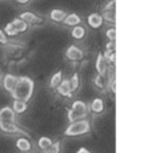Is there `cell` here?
Listing matches in <instances>:
<instances>
[{
    "instance_id": "obj_19",
    "label": "cell",
    "mask_w": 152,
    "mask_h": 153,
    "mask_svg": "<svg viewBox=\"0 0 152 153\" xmlns=\"http://www.w3.org/2000/svg\"><path fill=\"white\" fill-rule=\"evenodd\" d=\"M61 80H63V72H61V71H57L56 73L52 75L51 80H49V88H51V89H56L57 85L61 83Z\"/></svg>"
},
{
    "instance_id": "obj_1",
    "label": "cell",
    "mask_w": 152,
    "mask_h": 153,
    "mask_svg": "<svg viewBox=\"0 0 152 153\" xmlns=\"http://www.w3.org/2000/svg\"><path fill=\"white\" fill-rule=\"evenodd\" d=\"M35 84L28 76H19L16 80V84L13 89L11 91V97L13 100H23V101H30L32 99Z\"/></svg>"
},
{
    "instance_id": "obj_11",
    "label": "cell",
    "mask_w": 152,
    "mask_h": 153,
    "mask_svg": "<svg viewBox=\"0 0 152 153\" xmlns=\"http://www.w3.org/2000/svg\"><path fill=\"white\" fill-rule=\"evenodd\" d=\"M104 20H103V16H101L100 13L98 12H93L88 16V25L91 27L92 29H99L101 28V25H103Z\"/></svg>"
},
{
    "instance_id": "obj_13",
    "label": "cell",
    "mask_w": 152,
    "mask_h": 153,
    "mask_svg": "<svg viewBox=\"0 0 152 153\" xmlns=\"http://www.w3.org/2000/svg\"><path fill=\"white\" fill-rule=\"evenodd\" d=\"M16 80H17V76L12 75V73H7V75L4 76V79H3V88H4L7 92H11V91L13 89V87H15Z\"/></svg>"
},
{
    "instance_id": "obj_25",
    "label": "cell",
    "mask_w": 152,
    "mask_h": 153,
    "mask_svg": "<svg viewBox=\"0 0 152 153\" xmlns=\"http://www.w3.org/2000/svg\"><path fill=\"white\" fill-rule=\"evenodd\" d=\"M103 16V20H107L108 23H112L115 24L116 19H115V11H104V13L101 15Z\"/></svg>"
},
{
    "instance_id": "obj_5",
    "label": "cell",
    "mask_w": 152,
    "mask_h": 153,
    "mask_svg": "<svg viewBox=\"0 0 152 153\" xmlns=\"http://www.w3.org/2000/svg\"><path fill=\"white\" fill-rule=\"evenodd\" d=\"M108 67H110V63H108L107 59L104 57V55L99 53L98 56H96V61H95V68H96L98 75L106 76V73L108 71Z\"/></svg>"
},
{
    "instance_id": "obj_29",
    "label": "cell",
    "mask_w": 152,
    "mask_h": 153,
    "mask_svg": "<svg viewBox=\"0 0 152 153\" xmlns=\"http://www.w3.org/2000/svg\"><path fill=\"white\" fill-rule=\"evenodd\" d=\"M15 1L17 3V4H20V5H27L31 0H15Z\"/></svg>"
},
{
    "instance_id": "obj_26",
    "label": "cell",
    "mask_w": 152,
    "mask_h": 153,
    "mask_svg": "<svg viewBox=\"0 0 152 153\" xmlns=\"http://www.w3.org/2000/svg\"><path fill=\"white\" fill-rule=\"evenodd\" d=\"M106 36L108 40H111V42H115L116 40V28L115 27H111L108 28L106 31Z\"/></svg>"
},
{
    "instance_id": "obj_15",
    "label": "cell",
    "mask_w": 152,
    "mask_h": 153,
    "mask_svg": "<svg viewBox=\"0 0 152 153\" xmlns=\"http://www.w3.org/2000/svg\"><path fill=\"white\" fill-rule=\"evenodd\" d=\"M66 16H67V12L64 10H57V8H55V10H52L51 12H49V19L54 23H61Z\"/></svg>"
},
{
    "instance_id": "obj_24",
    "label": "cell",
    "mask_w": 152,
    "mask_h": 153,
    "mask_svg": "<svg viewBox=\"0 0 152 153\" xmlns=\"http://www.w3.org/2000/svg\"><path fill=\"white\" fill-rule=\"evenodd\" d=\"M3 31H4V33L7 35V36H11V37H15V36L19 35V33H17V31L15 29V27L12 25V23H8V24L4 27Z\"/></svg>"
},
{
    "instance_id": "obj_8",
    "label": "cell",
    "mask_w": 152,
    "mask_h": 153,
    "mask_svg": "<svg viewBox=\"0 0 152 153\" xmlns=\"http://www.w3.org/2000/svg\"><path fill=\"white\" fill-rule=\"evenodd\" d=\"M88 111H91L92 113H95V114H101L103 113V112L106 111V104H104L103 99H100V97L93 99L92 101L89 102Z\"/></svg>"
},
{
    "instance_id": "obj_27",
    "label": "cell",
    "mask_w": 152,
    "mask_h": 153,
    "mask_svg": "<svg viewBox=\"0 0 152 153\" xmlns=\"http://www.w3.org/2000/svg\"><path fill=\"white\" fill-rule=\"evenodd\" d=\"M8 43V39H7V35L4 33V31L3 29H0V44H3V45H5V44Z\"/></svg>"
},
{
    "instance_id": "obj_23",
    "label": "cell",
    "mask_w": 152,
    "mask_h": 153,
    "mask_svg": "<svg viewBox=\"0 0 152 153\" xmlns=\"http://www.w3.org/2000/svg\"><path fill=\"white\" fill-rule=\"evenodd\" d=\"M61 152V143L56 141V143H52L45 151H43V153H60Z\"/></svg>"
},
{
    "instance_id": "obj_14",
    "label": "cell",
    "mask_w": 152,
    "mask_h": 153,
    "mask_svg": "<svg viewBox=\"0 0 152 153\" xmlns=\"http://www.w3.org/2000/svg\"><path fill=\"white\" fill-rule=\"evenodd\" d=\"M16 148H17V151H20L22 153L30 152L32 149V144L27 137H19V139L16 140Z\"/></svg>"
},
{
    "instance_id": "obj_21",
    "label": "cell",
    "mask_w": 152,
    "mask_h": 153,
    "mask_svg": "<svg viewBox=\"0 0 152 153\" xmlns=\"http://www.w3.org/2000/svg\"><path fill=\"white\" fill-rule=\"evenodd\" d=\"M54 143V141H52L51 139H49V137H45V136H43V137H40L39 140H37V148L40 149V151H45L47 148H48L49 145H51V144Z\"/></svg>"
},
{
    "instance_id": "obj_3",
    "label": "cell",
    "mask_w": 152,
    "mask_h": 153,
    "mask_svg": "<svg viewBox=\"0 0 152 153\" xmlns=\"http://www.w3.org/2000/svg\"><path fill=\"white\" fill-rule=\"evenodd\" d=\"M0 131L5 134H23V136H30L24 129H22L16 123H0Z\"/></svg>"
},
{
    "instance_id": "obj_9",
    "label": "cell",
    "mask_w": 152,
    "mask_h": 153,
    "mask_svg": "<svg viewBox=\"0 0 152 153\" xmlns=\"http://www.w3.org/2000/svg\"><path fill=\"white\" fill-rule=\"evenodd\" d=\"M69 109H72L74 112L81 114V116H84V117L88 116V104L81 101V100H76V101H74Z\"/></svg>"
},
{
    "instance_id": "obj_30",
    "label": "cell",
    "mask_w": 152,
    "mask_h": 153,
    "mask_svg": "<svg viewBox=\"0 0 152 153\" xmlns=\"http://www.w3.org/2000/svg\"><path fill=\"white\" fill-rule=\"evenodd\" d=\"M76 153H92V152H89L87 148H80V149H79V151L76 152Z\"/></svg>"
},
{
    "instance_id": "obj_22",
    "label": "cell",
    "mask_w": 152,
    "mask_h": 153,
    "mask_svg": "<svg viewBox=\"0 0 152 153\" xmlns=\"http://www.w3.org/2000/svg\"><path fill=\"white\" fill-rule=\"evenodd\" d=\"M93 87L96 88V89L99 91H103L104 88H106V81H104V76L101 75H96L95 77H93Z\"/></svg>"
},
{
    "instance_id": "obj_6",
    "label": "cell",
    "mask_w": 152,
    "mask_h": 153,
    "mask_svg": "<svg viewBox=\"0 0 152 153\" xmlns=\"http://www.w3.org/2000/svg\"><path fill=\"white\" fill-rule=\"evenodd\" d=\"M0 123H16V113L11 107L0 109Z\"/></svg>"
},
{
    "instance_id": "obj_10",
    "label": "cell",
    "mask_w": 152,
    "mask_h": 153,
    "mask_svg": "<svg viewBox=\"0 0 152 153\" xmlns=\"http://www.w3.org/2000/svg\"><path fill=\"white\" fill-rule=\"evenodd\" d=\"M57 92H59L60 96H63V97H71L72 96V89H71V85H69V80L68 79H63L61 80V83L57 85Z\"/></svg>"
},
{
    "instance_id": "obj_28",
    "label": "cell",
    "mask_w": 152,
    "mask_h": 153,
    "mask_svg": "<svg viewBox=\"0 0 152 153\" xmlns=\"http://www.w3.org/2000/svg\"><path fill=\"white\" fill-rule=\"evenodd\" d=\"M115 7H116V1L115 0H111V3H108L104 8V11H115Z\"/></svg>"
},
{
    "instance_id": "obj_18",
    "label": "cell",
    "mask_w": 152,
    "mask_h": 153,
    "mask_svg": "<svg viewBox=\"0 0 152 153\" xmlns=\"http://www.w3.org/2000/svg\"><path fill=\"white\" fill-rule=\"evenodd\" d=\"M28 108V102L27 101H23V100H13V105H12V109L16 114L20 113H24Z\"/></svg>"
},
{
    "instance_id": "obj_7",
    "label": "cell",
    "mask_w": 152,
    "mask_h": 153,
    "mask_svg": "<svg viewBox=\"0 0 152 153\" xmlns=\"http://www.w3.org/2000/svg\"><path fill=\"white\" fill-rule=\"evenodd\" d=\"M66 56H67V59L71 61H79L83 59L84 53L77 45H69L66 51Z\"/></svg>"
},
{
    "instance_id": "obj_2",
    "label": "cell",
    "mask_w": 152,
    "mask_h": 153,
    "mask_svg": "<svg viewBox=\"0 0 152 153\" xmlns=\"http://www.w3.org/2000/svg\"><path fill=\"white\" fill-rule=\"evenodd\" d=\"M91 132V123L88 119H81L77 121L69 123L67 129L64 131V136L68 137H76V136H83V134H88Z\"/></svg>"
},
{
    "instance_id": "obj_20",
    "label": "cell",
    "mask_w": 152,
    "mask_h": 153,
    "mask_svg": "<svg viewBox=\"0 0 152 153\" xmlns=\"http://www.w3.org/2000/svg\"><path fill=\"white\" fill-rule=\"evenodd\" d=\"M68 80H69V85H71L72 92H76L80 88V76L77 73H74L71 76V79H68Z\"/></svg>"
},
{
    "instance_id": "obj_31",
    "label": "cell",
    "mask_w": 152,
    "mask_h": 153,
    "mask_svg": "<svg viewBox=\"0 0 152 153\" xmlns=\"http://www.w3.org/2000/svg\"><path fill=\"white\" fill-rule=\"evenodd\" d=\"M24 153H30V152H24Z\"/></svg>"
},
{
    "instance_id": "obj_4",
    "label": "cell",
    "mask_w": 152,
    "mask_h": 153,
    "mask_svg": "<svg viewBox=\"0 0 152 153\" xmlns=\"http://www.w3.org/2000/svg\"><path fill=\"white\" fill-rule=\"evenodd\" d=\"M20 19H23L27 24H32V25H39L43 23V17L39 16V15L34 13V12H30V11H24L19 15Z\"/></svg>"
},
{
    "instance_id": "obj_17",
    "label": "cell",
    "mask_w": 152,
    "mask_h": 153,
    "mask_svg": "<svg viewBox=\"0 0 152 153\" xmlns=\"http://www.w3.org/2000/svg\"><path fill=\"white\" fill-rule=\"evenodd\" d=\"M11 23H12V25L17 31V33H25L28 31V24L23 19H20V17L13 19V22H11Z\"/></svg>"
},
{
    "instance_id": "obj_16",
    "label": "cell",
    "mask_w": 152,
    "mask_h": 153,
    "mask_svg": "<svg viewBox=\"0 0 152 153\" xmlns=\"http://www.w3.org/2000/svg\"><path fill=\"white\" fill-rule=\"evenodd\" d=\"M86 33H87V31H86V28L83 27V25H75V27H72L71 29V36L74 37L75 40H81V39H84L86 37Z\"/></svg>"
},
{
    "instance_id": "obj_12",
    "label": "cell",
    "mask_w": 152,
    "mask_h": 153,
    "mask_svg": "<svg viewBox=\"0 0 152 153\" xmlns=\"http://www.w3.org/2000/svg\"><path fill=\"white\" fill-rule=\"evenodd\" d=\"M83 19L80 17V15L77 13H67V16L64 17V20L61 23L66 25H69V27H75V25L81 24Z\"/></svg>"
}]
</instances>
